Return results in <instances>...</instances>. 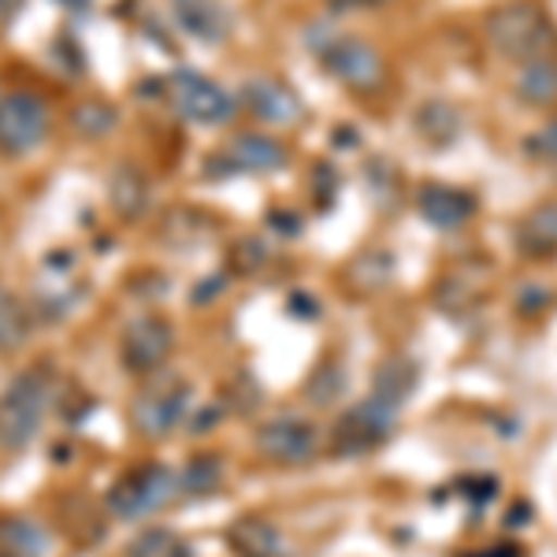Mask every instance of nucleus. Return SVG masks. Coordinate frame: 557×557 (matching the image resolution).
Wrapping results in <instances>:
<instances>
[{
  "mask_svg": "<svg viewBox=\"0 0 557 557\" xmlns=\"http://www.w3.org/2000/svg\"><path fill=\"white\" fill-rule=\"evenodd\" d=\"M483 34L498 57L517 60V64H532L557 49L554 20L532 0H509V4L494 8L483 20Z\"/></svg>",
  "mask_w": 557,
  "mask_h": 557,
  "instance_id": "f257e3e1",
  "label": "nucleus"
},
{
  "mask_svg": "<svg viewBox=\"0 0 557 557\" xmlns=\"http://www.w3.org/2000/svg\"><path fill=\"white\" fill-rule=\"evenodd\" d=\"M52 401V372L38 364L30 372L15 375L8 391L0 394V450H26L41 431V420Z\"/></svg>",
  "mask_w": 557,
  "mask_h": 557,
  "instance_id": "f03ea898",
  "label": "nucleus"
},
{
  "mask_svg": "<svg viewBox=\"0 0 557 557\" xmlns=\"http://www.w3.org/2000/svg\"><path fill=\"white\" fill-rule=\"evenodd\" d=\"M178 494V475L168 465H141V469L123 472L108 491V513L115 520H138L157 513Z\"/></svg>",
  "mask_w": 557,
  "mask_h": 557,
  "instance_id": "7ed1b4c3",
  "label": "nucleus"
},
{
  "mask_svg": "<svg viewBox=\"0 0 557 557\" xmlns=\"http://www.w3.org/2000/svg\"><path fill=\"white\" fill-rule=\"evenodd\" d=\"M190 383L178 380V375H160V380H152L146 391H138V398H134L131 406V420H134V431L146 438H168L172 431L183 424L186 409H190Z\"/></svg>",
  "mask_w": 557,
  "mask_h": 557,
  "instance_id": "20e7f679",
  "label": "nucleus"
},
{
  "mask_svg": "<svg viewBox=\"0 0 557 557\" xmlns=\"http://www.w3.org/2000/svg\"><path fill=\"white\" fill-rule=\"evenodd\" d=\"M312 52L320 57V64L331 71V78H338L346 89L354 94H375L386 83V64L383 57L361 38H327L320 45H312Z\"/></svg>",
  "mask_w": 557,
  "mask_h": 557,
  "instance_id": "39448f33",
  "label": "nucleus"
},
{
  "mask_svg": "<svg viewBox=\"0 0 557 557\" xmlns=\"http://www.w3.org/2000/svg\"><path fill=\"white\" fill-rule=\"evenodd\" d=\"M398 412L394 406H386L380 398H368L361 406H354L346 417H338L335 431H331V454L335 457H364L372 454L375 446H383L386 438L394 435V424H398Z\"/></svg>",
  "mask_w": 557,
  "mask_h": 557,
  "instance_id": "423d86ee",
  "label": "nucleus"
},
{
  "mask_svg": "<svg viewBox=\"0 0 557 557\" xmlns=\"http://www.w3.org/2000/svg\"><path fill=\"white\" fill-rule=\"evenodd\" d=\"M168 97H172L175 112L190 123H205V127H215V123H227L235 115L238 101L227 94L220 83L197 75V71L183 67L168 78Z\"/></svg>",
  "mask_w": 557,
  "mask_h": 557,
  "instance_id": "0eeeda50",
  "label": "nucleus"
},
{
  "mask_svg": "<svg viewBox=\"0 0 557 557\" xmlns=\"http://www.w3.org/2000/svg\"><path fill=\"white\" fill-rule=\"evenodd\" d=\"M49 134V112L34 94H8L0 97V152L23 157L38 149Z\"/></svg>",
  "mask_w": 557,
  "mask_h": 557,
  "instance_id": "6e6552de",
  "label": "nucleus"
},
{
  "mask_svg": "<svg viewBox=\"0 0 557 557\" xmlns=\"http://www.w3.org/2000/svg\"><path fill=\"white\" fill-rule=\"evenodd\" d=\"M175 346V331L172 323L164 317H146L131 320L127 331H123V343H120V357H123V368L134 375H146V372H157L160 364L168 361Z\"/></svg>",
  "mask_w": 557,
  "mask_h": 557,
  "instance_id": "1a4fd4ad",
  "label": "nucleus"
},
{
  "mask_svg": "<svg viewBox=\"0 0 557 557\" xmlns=\"http://www.w3.org/2000/svg\"><path fill=\"white\" fill-rule=\"evenodd\" d=\"M257 450L275 465H309L320 450V435L309 420L278 417L257 431Z\"/></svg>",
  "mask_w": 557,
  "mask_h": 557,
  "instance_id": "9d476101",
  "label": "nucleus"
},
{
  "mask_svg": "<svg viewBox=\"0 0 557 557\" xmlns=\"http://www.w3.org/2000/svg\"><path fill=\"white\" fill-rule=\"evenodd\" d=\"M286 164V149L268 134H238L220 157H212V164L205 168L209 175H268L278 172Z\"/></svg>",
  "mask_w": 557,
  "mask_h": 557,
  "instance_id": "9b49d317",
  "label": "nucleus"
},
{
  "mask_svg": "<svg viewBox=\"0 0 557 557\" xmlns=\"http://www.w3.org/2000/svg\"><path fill=\"white\" fill-rule=\"evenodd\" d=\"M491 298V268L483 260H461L450 272L435 283V301L443 305L450 317L475 312Z\"/></svg>",
  "mask_w": 557,
  "mask_h": 557,
  "instance_id": "f8f14e48",
  "label": "nucleus"
},
{
  "mask_svg": "<svg viewBox=\"0 0 557 557\" xmlns=\"http://www.w3.org/2000/svg\"><path fill=\"white\" fill-rule=\"evenodd\" d=\"M242 101H246L249 112L264 123H298L305 115L301 97L294 94L290 86H283L278 78H268V75L249 78V83L242 86Z\"/></svg>",
  "mask_w": 557,
  "mask_h": 557,
  "instance_id": "ddd939ff",
  "label": "nucleus"
},
{
  "mask_svg": "<svg viewBox=\"0 0 557 557\" xmlns=\"http://www.w3.org/2000/svg\"><path fill=\"white\" fill-rule=\"evenodd\" d=\"M417 209L431 227L457 231L472 220L475 197L457 190V186H446V183H428V186H420V194H417Z\"/></svg>",
  "mask_w": 557,
  "mask_h": 557,
  "instance_id": "4468645a",
  "label": "nucleus"
},
{
  "mask_svg": "<svg viewBox=\"0 0 557 557\" xmlns=\"http://www.w3.org/2000/svg\"><path fill=\"white\" fill-rule=\"evenodd\" d=\"M175 20L190 38L205 45H220L231 34V12L220 0H172Z\"/></svg>",
  "mask_w": 557,
  "mask_h": 557,
  "instance_id": "2eb2a0df",
  "label": "nucleus"
},
{
  "mask_svg": "<svg viewBox=\"0 0 557 557\" xmlns=\"http://www.w3.org/2000/svg\"><path fill=\"white\" fill-rule=\"evenodd\" d=\"M227 543L238 557H286V550H290L283 532H278L272 520L253 517V513L238 517L235 524L227 528Z\"/></svg>",
  "mask_w": 557,
  "mask_h": 557,
  "instance_id": "dca6fc26",
  "label": "nucleus"
},
{
  "mask_svg": "<svg viewBox=\"0 0 557 557\" xmlns=\"http://www.w3.org/2000/svg\"><path fill=\"white\" fill-rule=\"evenodd\" d=\"M517 249L532 260L557 257V201L535 205L517 227Z\"/></svg>",
  "mask_w": 557,
  "mask_h": 557,
  "instance_id": "f3484780",
  "label": "nucleus"
},
{
  "mask_svg": "<svg viewBox=\"0 0 557 557\" xmlns=\"http://www.w3.org/2000/svg\"><path fill=\"white\" fill-rule=\"evenodd\" d=\"M394 278V257L386 249H361L346 268V290L357 298H375L391 286Z\"/></svg>",
  "mask_w": 557,
  "mask_h": 557,
  "instance_id": "a211bd4d",
  "label": "nucleus"
},
{
  "mask_svg": "<svg viewBox=\"0 0 557 557\" xmlns=\"http://www.w3.org/2000/svg\"><path fill=\"white\" fill-rule=\"evenodd\" d=\"M49 532L30 517H0V557H45Z\"/></svg>",
  "mask_w": 557,
  "mask_h": 557,
  "instance_id": "6ab92c4d",
  "label": "nucleus"
},
{
  "mask_svg": "<svg viewBox=\"0 0 557 557\" xmlns=\"http://www.w3.org/2000/svg\"><path fill=\"white\" fill-rule=\"evenodd\" d=\"M108 201L123 220H138L149 205V178L138 172L134 164H120L108 178Z\"/></svg>",
  "mask_w": 557,
  "mask_h": 557,
  "instance_id": "aec40b11",
  "label": "nucleus"
},
{
  "mask_svg": "<svg viewBox=\"0 0 557 557\" xmlns=\"http://www.w3.org/2000/svg\"><path fill=\"white\" fill-rule=\"evenodd\" d=\"M417 364L406 361V357H394V361H386L380 372H375L372 380V398L386 401V406L401 409L406 406V398L412 391H417Z\"/></svg>",
  "mask_w": 557,
  "mask_h": 557,
  "instance_id": "412c9836",
  "label": "nucleus"
},
{
  "mask_svg": "<svg viewBox=\"0 0 557 557\" xmlns=\"http://www.w3.org/2000/svg\"><path fill=\"white\" fill-rule=\"evenodd\" d=\"M517 97L524 104H535V108L554 104L557 101V60L543 57V60L524 64V71L517 75Z\"/></svg>",
  "mask_w": 557,
  "mask_h": 557,
  "instance_id": "4be33fe9",
  "label": "nucleus"
},
{
  "mask_svg": "<svg viewBox=\"0 0 557 557\" xmlns=\"http://www.w3.org/2000/svg\"><path fill=\"white\" fill-rule=\"evenodd\" d=\"M417 131L431 146H450L461 134V115L450 101H424L417 108Z\"/></svg>",
  "mask_w": 557,
  "mask_h": 557,
  "instance_id": "5701e85b",
  "label": "nucleus"
},
{
  "mask_svg": "<svg viewBox=\"0 0 557 557\" xmlns=\"http://www.w3.org/2000/svg\"><path fill=\"white\" fill-rule=\"evenodd\" d=\"M30 338V312L8 286H0V354H15Z\"/></svg>",
  "mask_w": 557,
  "mask_h": 557,
  "instance_id": "b1692460",
  "label": "nucleus"
},
{
  "mask_svg": "<svg viewBox=\"0 0 557 557\" xmlns=\"http://www.w3.org/2000/svg\"><path fill=\"white\" fill-rule=\"evenodd\" d=\"M127 557H190V546L172 528H146L138 539H131Z\"/></svg>",
  "mask_w": 557,
  "mask_h": 557,
  "instance_id": "393cba45",
  "label": "nucleus"
},
{
  "mask_svg": "<svg viewBox=\"0 0 557 557\" xmlns=\"http://www.w3.org/2000/svg\"><path fill=\"white\" fill-rule=\"evenodd\" d=\"M220 483H223V465H220V457H212V454L194 457V461L186 465V472L178 475V491L190 494V498H205V494H212Z\"/></svg>",
  "mask_w": 557,
  "mask_h": 557,
  "instance_id": "a878e982",
  "label": "nucleus"
},
{
  "mask_svg": "<svg viewBox=\"0 0 557 557\" xmlns=\"http://www.w3.org/2000/svg\"><path fill=\"white\" fill-rule=\"evenodd\" d=\"M115 123H120V112L104 101H83L71 112V127L78 134H86V138H104Z\"/></svg>",
  "mask_w": 557,
  "mask_h": 557,
  "instance_id": "bb28decb",
  "label": "nucleus"
},
{
  "mask_svg": "<svg viewBox=\"0 0 557 557\" xmlns=\"http://www.w3.org/2000/svg\"><path fill=\"white\" fill-rule=\"evenodd\" d=\"M268 260V246L260 238H242L235 249H231V264H235V272H257L260 264Z\"/></svg>",
  "mask_w": 557,
  "mask_h": 557,
  "instance_id": "cd10ccee",
  "label": "nucleus"
},
{
  "mask_svg": "<svg viewBox=\"0 0 557 557\" xmlns=\"http://www.w3.org/2000/svg\"><path fill=\"white\" fill-rule=\"evenodd\" d=\"M524 152L532 160H543V164H546V160H557V120L546 123L539 134H532V138L524 141Z\"/></svg>",
  "mask_w": 557,
  "mask_h": 557,
  "instance_id": "c85d7f7f",
  "label": "nucleus"
},
{
  "mask_svg": "<svg viewBox=\"0 0 557 557\" xmlns=\"http://www.w3.org/2000/svg\"><path fill=\"white\" fill-rule=\"evenodd\" d=\"M272 227H278L283 235H298L301 231V223H298V215H283V212H272Z\"/></svg>",
  "mask_w": 557,
  "mask_h": 557,
  "instance_id": "c756f323",
  "label": "nucleus"
},
{
  "mask_svg": "<svg viewBox=\"0 0 557 557\" xmlns=\"http://www.w3.org/2000/svg\"><path fill=\"white\" fill-rule=\"evenodd\" d=\"M20 8H23V0H0V26H8L20 15Z\"/></svg>",
  "mask_w": 557,
  "mask_h": 557,
  "instance_id": "7c9ffc66",
  "label": "nucleus"
},
{
  "mask_svg": "<svg viewBox=\"0 0 557 557\" xmlns=\"http://www.w3.org/2000/svg\"><path fill=\"white\" fill-rule=\"evenodd\" d=\"M469 557H520V550H517V546H509V543H502V546H487V550L469 554Z\"/></svg>",
  "mask_w": 557,
  "mask_h": 557,
  "instance_id": "2f4dec72",
  "label": "nucleus"
},
{
  "mask_svg": "<svg viewBox=\"0 0 557 557\" xmlns=\"http://www.w3.org/2000/svg\"><path fill=\"white\" fill-rule=\"evenodd\" d=\"M338 4H349V8H375V4H386V0H338Z\"/></svg>",
  "mask_w": 557,
  "mask_h": 557,
  "instance_id": "473e14b6",
  "label": "nucleus"
}]
</instances>
